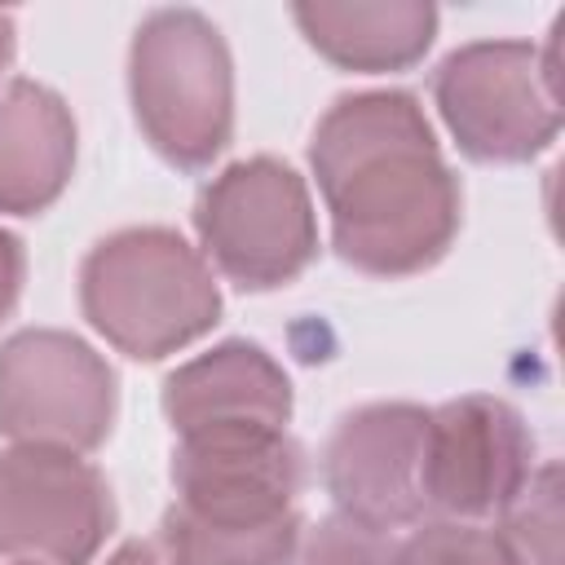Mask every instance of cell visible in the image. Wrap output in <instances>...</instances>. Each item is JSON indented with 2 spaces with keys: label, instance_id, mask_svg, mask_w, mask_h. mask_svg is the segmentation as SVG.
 I'll list each match as a JSON object with an SVG mask.
<instances>
[{
  "label": "cell",
  "instance_id": "1",
  "mask_svg": "<svg viewBox=\"0 0 565 565\" xmlns=\"http://www.w3.org/2000/svg\"><path fill=\"white\" fill-rule=\"evenodd\" d=\"M331 212V247L371 278L433 269L463 221L459 177L441 159L424 106L402 88L344 93L309 137Z\"/></svg>",
  "mask_w": 565,
  "mask_h": 565
},
{
  "label": "cell",
  "instance_id": "2",
  "mask_svg": "<svg viewBox=\"0 0 565 565\" xmlns=\"http://www.w3.org/2000/svg\"><path fill=\"white\" fill-rule=\"evenodd\" d=\"M163 565H291L305 450L287 428H199L172 446Z\"/></svg>",
  "mask_w": 565,
  "mask_h": 565
},
{
  "label": "cell",
  "instance_id": "3",
  "mask_svg": "<svg viewBox=\"0 0 565 565\" xmlns=\"http://www.w3.org/2000/svg\"><path fill=\"white\" fill-rule=\"evenodd\" d=\"M79 309L106 344L159 362L221 318V291L199 256L168 225H128L93 243L79 265Z\"/></svg>",
  "mask_w": 565,
  "mask_h": 565
},
{
  "label": "cell",
  "instance_id": "4",
  "mask_svg": "<svg viewBox=\"0 0 565 565\" xmlns=\"http://www.w3.org/2000/svg\"><path fill=\"white\" fill-rule=\"evenodd\" d=\"M132 115L159 159L207 168L234 137V62L199 9H154L128 49Z\"/></svg>",
  "mask_w": 565,
  "mask_h": 565
},
{
  "label": "cell",
  "instance_id": "5",
  "mask_svg": "<svg viewBox=\"0 0 565 565\" xmlns=\"http://www.w3.org/2000/svg\"><path fill=\"white\" fill-rule=\"evenodd\" d=\"M433 102L477 163H530L561 132L556 35L539 53L530 40H477L433 71Z\"/></svg>",
  "mask_w": 565,
  "mask_h": 565
},
{
  "label": "cell",
  "instance_id": "6",
  "mask_svg": "<svg viewBox=\"0 0 565 565\" xmlns=\"http://www.w3.org/2000/svg\"><path fill=\"white\" fill-rule=\"evenodd\" d=\"M194 230L216 269L243 291L296 282L318 256V216L305 177L274 159H238L194 203Z\"/></svg>",
  "mask_w": 565,
  "mask_h": 565
},
{
  "label": "cell",
  "instance_id": "7",
  "mask_svg": "<svg viewBox=\"0 0 565 565\" xmlns=\"http://www.w3.org/2000/svg\"><path fill=\"white\" fill-rule=\"evenodd\" d=\"M119 411L110 362L71 331L26 327L0 344V433L13 446L97 450Z\"/></svg>",
  "mask_w": 565,
  "mask_h": 565
},
{
  "label": "cell",
  "instance_id": "8",
  "mask_svg": "<svg viewBox=\"0 0 565 565\" xmlns=\"http://www.w3.org/2000/svg\"><path fill=\"white\" fill-rule=\"evenodd\" d=\"M115 494L75 450H0V556L35 565H88L115 534Z\"/></svg>",
  "mask_w": 565,
  "mask_h": 565
},
{
  "label": "cell",
  "instance_id": "9",
  "mask_svg": "<svg viewBox=\"0 0 565 565\" xmlns=\"http://www.w3.org/2000/svg\"><path fill=\"white\" fill-rule=\"evenodd\" d=\"M534 472V433L521 411L490 393H468L428 411L419 490L441 521L503 516Z\"/></svg>",
  "mask_w": 565,
  "mask_h": 565
},
{
  "label": "cell",
  "instance_id": "10",
  "mask_svg": "<svg viewBox=\"0 0 565 565\" xmlns=\"http://www.w3.org/2000/svg\"><path fill=\"white\" fill-rule=\"evenodd\" d=\"M424 433L428 411L415 402H371L331 428L322 446V481L340 516L366 530H397L424 521Z\"/></svg>",
  "mask_w": 565,
  "mask_h": 565
},
{
  "label": "cell",
  "instance_id": "11",
  "mask_svg": "<svg viewBox=\"0 0 565 565\" xmlns=\"http://www.w3.org/2000/svg\"><path fill=\"white\" fill-rule=\"evenodd\" d=\"M172 433L199 428H287L291 380L256 340H221L163 380Z\"/></svg>",
  "mask_w": 565,
  "mask_h": 565
},
{
  "label": "cell",
  "instance_id": "12",
  "mask_svg": "<svg viewBox=\"0 0 565 565\" xmlns=\"http://www.w3.org/2000/svg\"><path fill=\"white\" fill-rule=\"evenodd\" d=\"M71 106L35 79H9L0 93V212L35 216L53 207L71 185Z\"/></svg>",
  "mask_w": 565,
  "mask_h": 565
},
{
  "label": "cell",
  "instance_id": "13",
  "mask_svg": "<svg viewBox=\"0 0 565 565\" xmlns=\"http://www.w3.org/2000/svg\"><path fill=\"white\" fill-rule=\"evenodd\" d=\"M291 18L309 49L340 71H406L437 35V9L424 0H375V4H291Z\"/></svg>",
  "mask_w": 565,
  "mask_h": 565
},
{
  "label": "cell",
  "instance_id": "14",
  "mask_svg": "<svg viewBox=\"0 0 565 565\" xmlns=\"http://www.w3.org/2000/svg\"><path fill=\"white\" fill-rule=\"evenodd\" d=\"M499 534L525 565H561V463L530 472L525 490L503 508Z\"/></svg>",
  "mask_w": 565,
  "mask_h": 565
},
{
  "label": "cell",
  "instance_id": "15",
  "mask_svg": "<svg viewBox=\"0 0 565 565\" xmlns=\"http://www.w3.org/2000/svg\"><path fill=\"white\" fill-rule=\"evenodd\" d=\"M393 565H525L499 530L477 521H424L402 547H393Z\"/></svg>",
  "mask_w": 565,
  "mask_h": 565
},
{
  "label": "cell",
  "instance_id": "16",
  "mask_svg": "<svg viewBox=\"0 0 565 565\" xmlns=\"http://www.w3.org/2000/svg\"><path fill=\"white\" fill-rule=\"evenodd\" d=\"M296 565H393V543L388 534L331 512L309 530L305 547H296Z\"/></svg>",
  "mask_w": 565,
  "mask_h": 565
},
{
  "label": "cell",
  "instance_id": "17",
  "mask_svg": "<svg viewBox=\"0 0 565 565\" xmlns=\"http://www.w3.org/2000/svg\"><path fill=\"white\" fill-rule=\"evenodd\" d=\"M22 278H26V252L22 238L0 230V322L13 313L18 296H22Z\"/></svg>",
  "mask_w": 565,
  "mask_h": 565
},
{
  "label": "cell",
  "instance_id": "18",
  "mask_svg": "<svg viewBox=\"0 0 565 565\" xmlns=\"http://www.w3.org/2000/svg\"><path fill=\"white\" fill-rule=\"evenodd\" d=\"M106 565H159V556H154V547H150V543L128 539L124 547H115V552H110V561H106Z\"/></svg>",
  "mask_w": 565,
  "mask_h": 565
},
{
  "label": "cell",
  "instance_id": "19",
  "mask_svg": "<svg viewBox=\"0 0 565 565\" xmlns=\"http://www.w3.org/2000/svg\"><path fill=\"white\" fill-rule=\"evenodd\" d=\"M13 44H18L13 13H4V9H0V75H4V71H9V62H13Z\"/></svg>",
  "mask_w": 565,
  "mask_h": 565
},
{
  "label": "cell",
  "instance_id": "20",
  "mask_svg": "<svg viewBox=\"0 0 565 565\" xmlns=\"http://www.w3.org/2000/svg\"><path fill=\"white\" fill-rule=\"evenodd\" d=\"M13 565H35V561H13Z\"/></svg>",
  "mask_w": 565,
  "mask_h": 565
}]
</instances>
